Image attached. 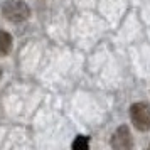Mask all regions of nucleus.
<instances>
[{"label": "nucleus", "instance_id": "39448f33", "mask_svg": "<svg viewBox=\"0 0 150 150\" xmlns=\"http://www.w3.org/2000/svg\"><path fill=\"white\" fill-rule=\"evenodd\" d=\"M89 147V138L84 135H78L76 140L73 142V149L74 150H86Z\"/></svg>", "mask_w": 150, "mask_h": 150}, {"label": "nucleus", "instance_id": "423d86ee", "mask_svg": "<svg viewBox=\"0 0 150 150\" xmlns=\"http://www.w3.org/2000/svg\"><path fill=\"white\" fill-rule=\"evenodd\" d=\"M0 78H2V69H0Z\"/></svg>", "mask_w": 150, "mask_h": 150}, {"label": "nucleus", "instance_id": "f03ea898", "mask_svg": "<svg viewBox=\"0 0 150 150\" xmlns=\"http://www.w3.org/2000/svg\"><path fill=\"white\" fill-rule=\"evenodd\" d=\"M130 118L137 130L140 132L150 130V106L147 103H133L130 106Z\"/></svg>", "mask_w": 150, "mask_h": 150}, {"label": "nucleus", "instance_id": "20e7f679", "mask_svg": "<svg viewBox=\"0 0 150 150\" xmlns=\"http://www.w3.org/2000/svg\"><path fill=\"white\" fill-rule=\"evenodd\" d=\"M10 49H12V35L5 30H0V56H7Z\"/></svg>", "mask_w": 150, "mask_h": 150}, {"label": "nucleus", "instance_id": "7ed1b4c3", "mask_svg": "<svg viewBox=\"0 0 150 150\" xmlns=\"http://www.w3.org/2000/svg\"><path fill=\"white\" fill-rule=\"evenodd\" d=\"M111 147L116 150H127L133 147L132 135H130V130L127 125H122V127L116 128V132L111 137Z\"/></svg>", "mask_w": 150, "mask_h": 150}, {"label": "nucleus", "instance_id": "f257e3e1", "mask_svg": "<svg viewBox=\"0 0 150 150\" xmlns=\"http://www.w3.org/2000/svg\"><path fill=\"white\" fill-rule=\"evenodd\" d=\"M2 14L8 22H24L30 17V7L22 0H7L2 5Z\"/></svg>", "mask_w": 150, "mask_h": 150}]
</instances>
